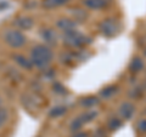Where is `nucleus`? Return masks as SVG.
Listing matches in <instances>:
<instances>
[{
	"mask_svg": "<svg viewBox=\"0 0 146 137\" xmlns=\"http://www.w3.org/2000/svg\"><path fill=\"white\" fill-rule=\"evenodd\" d=\"M0 106H1V97H0Z\"/></svg>",
	"mask_w": 146,
	"mask_h": 137,
	"instance_id": "nucleus-27",
	"label": "nucleus"
},
{
	"mask_svg": "<svg viewBox=\"0 0 146 137\" xmlns=\"http://www.w3.org/2000/svg\"><path fill=\"white\" fill-rule=\"evenodd\" d=\"M118 92V86L117 85H107L104 89L100 90L99 98L100 99H111L113 96H116Z\"/></svg>",
	"mask_w": 146,
	"mask_h": 137,
	"instance_id": "nucleus-12",
	"label": "nucleus"
},
{
	"mask_svg": "<svg viewBox=\"0 0 146 137\" xmlns=\"http://www.w3.org/2000/svg\"><path fill=\"white\" fill-rule=\"evenodd\" d=\"M99 30H100V33H101L104 36H106V38H112V36H115L119 33L121 24L116 18L108 17V18H105L104 21L100 22Z\"/></svg>",
	"mask_w": 146,
	"mask_h": 137,
	"instance_id": "nucleus-4",
	"label": "nucleus"
},
{
	"mask_svg": "<svg viewBox=\"0 0 146 137\" xmlns=\"http://www.w3.org/2000/svg\"><path fill=\"white\" fill-rule=\"evenodd\" d=\"M107 127H108V130L110 131H117L118 129H121L122 125H123V120L121 119L118 115L116 117H111V118H108V120H107Z\"/></svg>",
	"mask_w": 146,
	"mask_h": 137,
	"instance_id": "nucleus-16",
	"label": "nucleus"
},
{
	"mask_svg": "<svg viewBox=\"0 0 146 137\" xmlns=\"http://www.w3.org/2000/svg\"><path fill=\"white\" fill-rule=\"evenodd\" d=\"M98 115H99V112L96 109H88V111H84L82 114H79V118L82 119V121H83V124L86 125L96 119Z\"/></svg>",
	"mask_w": 146,
	"mask_h": 137,
	"instance_id": "nucleus-15",
	"label": "nucleus"
},
{
	"mask_svg": "<svg viewBox=\"0 0 146 137\" xmlns=\"http://www.w3.org/2000/svg\"><path fill=\"white\" fill-rule=\"evenodd\" d=\"M145 137H146V136H145Z\"/></svg>",
	"mask_w": 146,
	"mask_h": 137,
	"instance_id": "nucleus-29",
	"label": "nucleus"
},
{
	"mask_svg": "<svg viewBox=\"0 0 146 137\" xmlns=\"http://www.w3.org/2000/svg\"><path fill=\"white\" fill-rule=\"evenodd\" d=\"M135 112H136L135 104L130 101H124L118 106L117 115L122 120H130V119H133V117L135 115Z\"/></svg>",
	"mask_w": 146,
	"mask_h": 137,
	"instance_id": "nucleus-5",
	"label": "nucleus"
},
{
	"mask_svg": "<svg viewBox=\"0 0 146 137\" xmlns=\"http://www.w3.org/2000/svg\"><path fill=\"white\" fill-rule=\"evenodd\" d=\"M145 115H146V109H145Z\"/></svg>",
	"mask_w": 146,
	"mask_h": 137,
	"instance_id": "nucleus-28",
	"label": "nucleus"
},
{
	"mask_svg": "<svg viewBox=\"0 0 146 137\" xmlns=\"http://www.w3.org/2000/svg\"><path fill=\"white\" fill-rule=\"evenodd\" d=\"M56 27L63 33H68V32L77 29V22L73 21L72 18H60L56 22Z\"/></svg>",
	"mask_w": 146,
	"mask_h": 137,
	"instance_id": "nucleus-9",
	"label": "nucleus"
},
{
	"mask_svg": "<svg viewBox=\"0 0 146 137\" xmlns=\"http://www.w3.org/2000/svg\"><path fill=\"white\" fill-rule=\"evenodd\" d=\"M144 55H145V56H146V46L144 47Z\"/></svg>",
	"mask_w": 146,
	"mask_h": 137,
	"instance_id": "nucleus-26",
	"label": "nucleus"
},
{
	"mask_svg": "<svg viewBox=\"0 0 146 137\" xmlns=\"http://www.w3.org/2000/svg\"><path fill=\"white\" fill-rule=\"evenodd\" d=\"M86 17H88V13H86L84 10H80V9H74V11L72 13V20L76 21V22L84 21Z\"/></svg>",
	"mask_w": 146,
	"mask_h": 137,
	"instance_id": "nucleus-19",
	"label": "nucleus"
},
{
	"mask_svg": "<svg viewBox=\"0 0 146 137\" xmlns=\"http://www.w3.org/2000/svg\"><path fill=\"white\" fill-rule=\"evenodd\" d=\"M72 0H43L42 6L46 10H52V9H57L61 6H65L70 4Z\"/></svg>",
	"mask_w": 146,
	"mask_h": 137,
	"instance_id": "nucleus-13",
	"label": "nucleus"
},
{
	"mask_svg": "<svg viewBox=\"0 0 146 137\" xmlns=\"http://www.w3.org/2000/svg\"><path fill=\"white\" fill-rule=\"evenodd\" d=\"M82 4L89 10H102L108 6L110 1L108 0H82Z\"/></svg>",
	"mask_w": 146,
	"mask_h": 137,
	"instance_id": "nucleus-10",
	"label": "nucleus"
},
{
	"mask_svg": "<svg viewBox=\"0 0 146 137\" xmlns=\"http://www.w3.org/2000/svg\"><path fill=\"white\" fill-rule=\"evenodd\" d=\"M141 94H143V88H141V86H135V88L130 90V92L128 95H129V97H131V98H136V97H139Z\"/></svg>",
	"mask_w": 146,
	"mask_h": 137,
	"instance_id": "nucleus-22",
	"label": "nucleus"
},
{
	"mask_svg": "<svg viewBox=\"0 0 146 137\" xmlns=\"http://www.w3.org/2000/svg\"><path fill=\"white\" fill-rule=\"evenodd\" d=\"M13 61H15L18 66H20L21 68H23V69H27V70H31L32 68H33V65H32V62L29 58L25 57L23 55H20V53H15L12 56Z\"/></svg>",
	"mask_w": 146,
	"mask_h": 137,
	"instance_id": "nucleus-14",
	"label": "nucleus"
},
{
	"mask_svg": "<svg viewBox=\"0 0 146 137\" xmlns=\"http://www.w3.org/2000/svg\"><path fill=\"white\" fill-rule=\"evenodd\" d=\"M3 40L9 47H11L13 50L23 47L27 43V36L25 33L17 28H9L5 29L3 34Z\"/></svg>",
	"mask_w": 146,
	"mask_h": 137,
	"instance_id": "nucleus-2",
	"label": "nucleus"
},
{
	"mask_svg": "<svg viewBox=\"0 0 146 137\" xmlns=\"http://www.w3.org/2000/svg\"><path fill=\"white\" fill-rule=\"evenodd\" d=\"M9 117H10V114H9V109L6 107L0 106V129L4 127V125L7 123Z\"/></svg>",
	"mask_w": 146,
	"mask_h": 137,
	"instance_id": "nucleus-20",
	"label": "nucleus"
},
{
	"mask_svg": "<svg viewBox=\"0 0 146 137\" xmlns=\"http://www.w3.org/2000/svg\"><path fill=\"white\" fill-rule=\"evenodd\" d=\"M91 137H107V134L104 129H98L91 134Z\"/></svg>",
	"mask_w": 146,
	"mask_h": 137,
	"instance_id": "nucleus-23",
	"label": "nucleus"
},
{
	"mask_svg": "<svg viewBox=\"0 0 146 137\" xmlns=\"http://www.w3.org/2000/svg\"><path fill=\"white\" fill-rule=\"evenodd\" d=\"M63 43L66 46L71 49H78L80 46H84L85 44L90 43V39L86 35L82 34L77 29L68 32V33H63Z\"/></svg>",
	"mask_w": 146,
	"mask_h": 137,
	"instance_id": "nucleus-3",
	"label": "nucleus"
},
{
	"mask_svg": "<svg viewBox=\"0 0 146 137\" xmlns=\"http://www.w3.org/2000/svg\"><path fill=\"white\" fill-rule=\"evenodd\" d=\"M9 7H10V3H9L7 0H0V12L5 11Z\"/></svg>",
	"mask_w": 146,
	"mask_h": 137,
	"instance_id": "nucleus-24",
	"label": "nucleus"
},
{
	"mask_svg": "<svg viewBox=\"0 0 146 137\" xmlns=\"http://www.w3.org/2000/svg\"><path fill=\"white\" fill-rule=\"evenodd\" d=\"M67 107L66 106H55L52 107L51 109H50L49 112V115L51 118H60L62 115H65V114L67 113Z\"/></svg>",
	"mask_w": 146,
	"mask_h": 137,
	"instance_id": "nucleus-17",
	"label": "nucleus"
},
{
	"mask_svg": "<svg viewBox=\"0 0 146 137\" xmlns=\"http://www.w3.org/2000/svg\"><path fill=\"white\" fill-rule=\"evenodd\" d=\"M40 38L43 39L45 45H56L57 44V34L52 28H44L40 30Z\"/></svg>",
	"mask_w": 146,
	"mask_h": 137,
	"instance_id": "nucleus-7",
	"label": "nucleus"
},
{
	"mask_svg": "<svg viewBox=\"0 0 146 137\" xmlns=\"http://www.w3.org/2000/svg\"><path fill=\"white\" fill-rule=\"evenodd\" d=\"M83 126H84L83 121H82V119H80L79 115H78V117H76L74 119L71 120L70 126H68V127H70V131L71 132H77V131H82Z\"/></svg>",
	"mask_w": 146,
	"mask_h": 137,
	"instance_id": "nucleus-18",
	"label": "nucleus"
},
{
	"mask_svg": "<svg viewBox=\"0 0 146 137\" xmlns=\"http://www.w3.org/2000/svg\"><path fill=\"white\" fill-rule=\"evenodd\" d=\"M100 103V98L99 96H85V97H82L79 98L78 101V104L84 108L85 111L88 109H95V107H98Z\"/></svg>",
	"mask_w": 146,
	"mask_h": 137,
	"instance_id": "nucleus-8",
	"label": "nucleus"
},
{
	"mask_svg": "<svg viewBox=\"0 0 146 137\" xmlns=\"http://www.w3.org/2000/svg\"><path fill=\"white\" fill-rule=\"evenodd\" d=\"M71 137H89V134L85 131H77V132H72Z\"/></svg>",
	"mask_w": 146,
	"mask_h": 137,
	"instance_id": "nucleus-25",
	"label": "nucleus"
},
{
	"mask_svg": "<svg viewBox=\"0 0 146 137\" xmlns=\"http://www.w3.org/2000/svg\"><path fill=\"white\" fill-rule=\"evenodd\" d=\"M29 60L33 67L39 68V69H46L54 61V52L48 45L36 44L31 49Z\"/></svg>",
	"mask_w": 146,
	"mask_h": 137,
	"instance_id": "nucleus-1",
	"label": "nucleus"
},
{
	"mask_svg": "<svg viewBox=\"0 0 146 137\" xmlns=\"http://www.w3.org/2000/svg\"><path fill=\"white\" fill-rule=\"evenodd\" d=\"M13 26L20 30H28L34 26V20L29 16H20L13 20Z\"/></svg>",
	"mask_w": 146,
	"mask_h": 137,
	"instance_id": "nucleus-6",
	"label": "nucleus"
},
{
	"mask_svg": "<svg viewBox=\"0 0 146 137\" xmlns=\"http://www.w3.org/2000/svg\"><path fill=\"white\" fill-rule=\"evenodd\" d=\"M145 68V62L140 56H135L129 63V72L133 74H139L144 70Z\"/></svg>",
	"mask_w": 146,
	"mask_h": 137,
	"instance_id": "nucleus-11",
	"label": "nucleus"
},
{
	"mask_svg": "<svg viewBox=\"0 0 146 137\" xmlns=\"http://www.w3.org/2000/svg\"><path fill=\"white\" fill-rule=\"evenodd\" d=\"M135 129L139 134L146 135V117L139 118V119L135 121Z\"/></svg>",
	"mask_w": 146,
	"mask_h": 137,
	"instance_id": "nucleus-21",
	"label": "nucleus"
}]
</instances>
